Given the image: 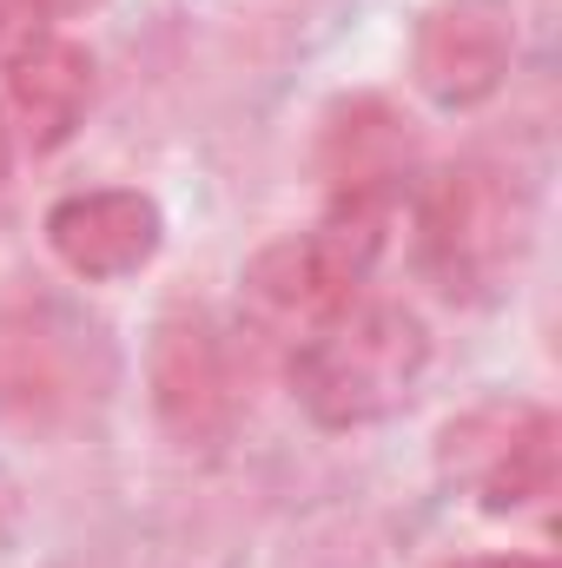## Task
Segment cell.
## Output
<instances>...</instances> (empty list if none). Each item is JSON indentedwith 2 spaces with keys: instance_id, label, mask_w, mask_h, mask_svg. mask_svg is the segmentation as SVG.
<instances>
[{
  "instance_id": "obj_1",
  "label": "cell",
  "mask_w": 562,
  "mask_h": 568,
  "mask_svg": "<svg viewBox=\"0 0 562 568\" xmlns=\"http://www.w3.org/2000/svg\"><path fill=\"white\" fill-rule=\"evenodd\" d=\"M430 371V331L411 304L358 297L291 351V397L324 429H364L398 417Z\"/></svg>"
},
{
  "instance_id": "obj_2",
  "label": "cell",
  "mask_w": 562,
  "mask_h": 568,
  "mask_svg": "<svg viewBox=\"0 0 562 568\" xmlns=\"http://www.w3.org/2000/svg\"><path fill=\"white\" fill-rule=\"evenodd\" d=\"M418 225V265L450 304H490L530 258V192L516 172L490 159L443 165L418 185L411 205Z\"/></svg>"
},
{
  "instance_id": "obj_3",
  "label": "cell",
  "mask_w": 562,
  "mask_h": 568,
  "mask_svg": "<svg viewBox=\"0 0 562 568\" xmlns=\"http://www.w3.org/2000/svg\"><path fill=\"white\" fill-rule=\"evenodd\" d=\"M391 219H398V205H324V219L311 232H291L279 245H265L239 278L252 331L284 337L298 351L324 317L358 304L384 245H391Z\"/></svg>"
},
{
  "instance_id": "obj_4",
  "label": "cell",
  "mask_w": 562,
  "mask_h": 568,
  "mask_svg": "<svg viewBox=\"0 0 562 568\" xmlns=\"http://www.w3.org/2000/svg\"><path fill=\"white\" fill-rule=\"evenodd\" d=\"M436 469L483 516H523L556 489V417L523 397L470 404L436 436Z\"/></svg>"
},
{
  "instance_id": "obj_5",
  "label": "cell",
  "mask_w": 562,
  "mask_h": 568,
  "mask_svg": "<svg viewBox=\"0 0 562 568\" xmlns=\"http://www.w3.org/2000/svg\"><path fill=\"white\" fill-rule=\"evenodd\" d=\"M516 67V0H430L411 33V87L436 113H476Z\"/></svg>"
},
{
  "instance_id": "obj_6",
  "label": "cell",
  "mask_w": 562,
  "mask_h": 568,
  "mask_svg": "<svg viewBox=\"0 0 562 568\" xmlns=\"http://www.w3.org/2000/svg\"><path fill=\"white\" fill-rule=\"evenodd\" d=\"M152 377V410L185 449L225 443L239 417V377H232V344L205 311H165L145 351Z\"/></svg>"
},
{
  "instance_id": "obj_7",
  "label": "cell",
  "mask_w": 562,
  "mask_h": 568,
  "mask_svg": "<svg viewBox=\"0 0 562 568\" xmlns=\"http://www.w3.org/2000/svg\"><path fill=\"white\" fill-rule=\"evenodd\" d=\"M47 252L73 272L80 284H120L140 278L165 245V212L133 185H93L67 192L47 205Z\"/></svg>"
},
{
  "instance_id": "obj_8",
  "label": "cell",
  "mask_w": 562,
  "mask_h": 568,
  "mask_svg": "<svg viewBox=\"0 0 562 568\" xmlns=\"http://www.w3.org/2000/svg\"><path fill=\"white\" fill-rule=\"evenodd\" d=\"M418 165L404 113L378 93H351L318 120V179L331 205H398Z\"/></svg>"
},
{
  "instance_id": "obj_9",
  "label": "cell",
  "mask_w": 562,
  "mask_h": 568,
  "mask_svg": "<svg viewBox=\"0 0 562 568\" xmlns=\"http://www.w3.org/2000/svg\"><path fill=\"white\" fill-rule=\"evenodd\" d=\"M7 100H13V120L27 126L33 152H60L93 106V53L53 27L27 60L7 67Z\"/></svg>"
},
{
  "instance_id": "obj_10",
  "label": "cell",
  "mask_w": 562,
  "mask_h": 568,
  "mask_svg": "<svg viewBox=\"0 0 562 568\" xmlns=\"http://www.w3.org/2000/svg\"><path fill=\"white\" fill-rule=\"evenodd\" d=\"M47 33H53L47 0H0V73H7L13 60H27Z\"/></svg>"
},
{
  "instance_id": "obj_11",
  "label": "cell",
  "mask_w": 562,
  "mask_h": 568,
  "mask_svg": "<svg viewBox=\"0 0 562 568\" xmlns=\"http://www.w3.org/2000/svg\"><path fill=\"white\" fill-rule=\"evenodd\" d=\"M450 568H550L543 556H463V562H450Z\"/></svg>"
},
{
  "instance_id": "obj_12",
  "label": "cell",
  "mask_w": 562,
  "mask_h": 568,
  "mask_svg": "<svg viewBox=\"0 0 562 568\" xmlns=\"http://www.w3.org/2000/svg\"><path fill=\"white\" fill-rule=\"evenodd\" d=\"M93 7H100V0H47L53 20H60V13H93Z\"/></svg>"
}]
</instances>
